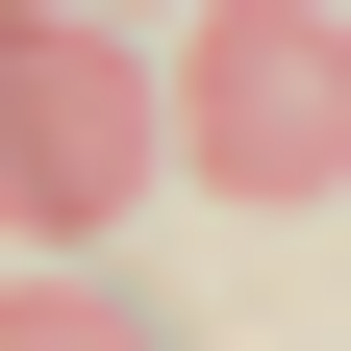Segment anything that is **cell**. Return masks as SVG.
<instances>
[{"mask_svg": "<svg viewBox=\"0 0 351 351\" xmlns=\"http://www.w3.org/2000/svg\"><path fill=\"white\" fill-rule=\"evenodd\" d=\"M176 151L226 176V201H351V25L326 0H201Z\"/></svg>", "mask_w": 351, "mask_h": 351, "instance_id": "obj_1", "label": "cell"}, {"mask_svg": "<svg viewBox=\"0 0 351 351\" xmlns=\"http://www.w3.org/2000/svg\"><path fill=\"white\" fill-rule=\"evenodd\" d=\"M151 151H176V101H151V75H125L101 25H25V201H51V226H101Z\"/></svg>", "mask_w": 351, "mask_h": 351, "instance_id": "obj_2", "label": "cell"}, {"mask_svg": "<svg viewBox=\"0 0 351 351\" xmlns=\"http://www.w3.org/2000/svg\"><path fill=\"white\" fill-rule=\"evenodd\" d=\"M0 351H151V301H101V276H25V301H0Z\"/></svg>", "mask_w": 351, "mask_h": 351, "instance_id": "obj_3", "label": "cell"}, {"mask_svg": "<svg viewBox=\"0 0 351 351\" xmlns=\"http://www.w3.org/2000/svg\"><path fill=\"white\" fill-rule=\"evenodd\" d=\"M51 25H75V0H51Z\"/></svg>", "mask_w": 351, "mask_h": 351, "instance_id": "obj_4", "label": "cell"}]
</instances>
